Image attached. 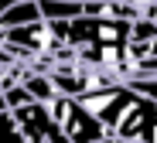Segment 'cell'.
Segmentation results:
<instances>
[{
  "mask_svg": "<svg viewBox=\"0 0 157 143\" xmlns=\"http://www.w3.org/2000/svg\"><path fill=\"white\" fill-rule=\"evenodd\" d=\"M78 102L102 123L106 136L123 143H157V102L130 89L126 82L99 89Z\"/></svg>",
  "mask_w": 157,
  "mask_h": 143,
  "instance_id": "cell-1",
  "label": "cell"
},
{
  "mask_svg": "<svg viewBox=\"0 0 157 143\" xmlns=\"http://www.w3.org/2000/svg\"><path fill=\"white\" fill-rule=\"evenodd\" d=\"M55 38L65 44V51H86V48H126L133 38V21H123L109 10L102 14H82L65 24H51Z\"/></svg>",
  "mask_w": 157,
  "mask_h": 143,
  "instance_id": "cell-2",
  "label": "cell"
},
{
  "mask_svg": "<svg viewBox=\"0 0 157 143\" xmlns=\"http://www.w3.org/2000/svg\"><path fill=\"white\" fill-rule=\"evenodd\" d=\"M48 112H51V119H55V126L65 133L68 143H102V140H106L102 123H99L78 99L55 96V99L48 102Z\"/></svg>",
  "mask_w": 157,
  "mask_h": 143,
  "instance_id": "cell-3",
  "label": "cell"
},
{
  "mask_svg": "<svg viewBox=\"0 0 157 143\" xmlns=\"http://www.w3.org/2000/svg\"><path fill=\"white\" fill-rule=\"evenodd\" d=\"M38 21H44L41 4H34V0L7 4V10L0 14V31H17V27H28V24H38Z\"/></svg>",
  "mask_w": 157,
  "mask_h": 143,
  "instance_id": "cell-4",
  "label": "cell"
},
{
  "mask_svg": "<svg viewBox=\"0 0 157 143\" xmlns=\"http://www.w3.org/2000/svg\"><path fill=\"white\" fill-rule=\"evenodd\" d=\"M21 85L31 92L34 102H44V106L58 96V92H55V85H51V78H48V72H38V68H28V75L21 78Z\"/></svg>",
  "mask_w": 157,
  "mask_h": 143,
  "instance_id": "cell-5",
  "label": "cell"
},
{
  "mask_svg": "<svg viewBox=\"0 0 157 143\" xmlns=\"http://www.w3.org/2000/svg\"><path fill=\"white\" fill-rule=\"evenodd\" d=\"M86 14V4H41V17L48 24H65V21H75Z\"/></svg>",
  "mask_w": 157,
  "mask_h": 143,
  "instance_id": "cell-6",
  "label": "cell"
},
{
  "mask_svg": "<svg viewBox=\"0 0 157 143\" xmlns=\"http://www.w3.org/2000/svg\"><path fill=\"white\" fill-rule=\"evenodd\" d=\"M130 89H137L140 96H147L150 102H157V75H133V78H126Z\"/></svg>",
  "mask_w": 157,
  "mask_h": 143,
  "instance_id": "cell-7",
  "label": "cell"
},
{
  "mask_svg": "<svg viewBox=\"0 0 157 143\" xmlns=\"http://www.w3.org/2000/svg\"><path fill=\"white\" fill-rule=\"evenodd\" d=\"M0 143H24V136L17 133L10 112H0Z\"/></svg>",
  "mask_w": 157,
  "mask_h": 143,
  "instance_id": "cell-8",
  "label": "cell"
},
{
  "mask_svg": "<svg viewBox=\"0 0 157 143\" xmlns=\"http://www.w3.org/2000/svg\"><path fill=\"white\" fill-rule=\"evenodd\" d=\"M4 92H7V72H0V99H4Z\"/></svg>",
  "mask_w": 157,
  "mask_h": 143,
  "instance_id": "cell-9",
  "label": "cell"
},
{
  "mask_svg": "<svg viewBox=\"0 0 157 143\" xmlns=\"http://www.w3.org/2000/svg\"><path fill=\"white\" fill-rule=\"evenodd\" d=\"M102 143H123V140H113V136H106V140H102Z\"/></svg>",
  "mask_w": 157,
  "mask_h": 143,
  "instance_id": "cell-10",
  "label": "cell"
}]
</instances>
